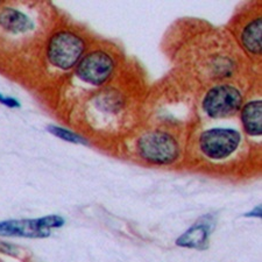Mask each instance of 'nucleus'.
Listing matches in <instances>:
<instances>
[{"label":"nucleus","instance_id":"1","mask_svg":"<svg viewBox=\"0 0 262 262\" xmlns=\"http://www.w3.org/2000/svg\"><path fill=\"white\" fill-rule=\"evenodd\" d=\"M85 46L76 34L67 31L54 34L48 45V60L62 70H69L81 61Z\"/></svg>","mask_w":262,"mask_h":262},{"label":"nucleus","instance_id":"8","mask_svg":"<svg viewBox=\"0 0 262 262\" xmlns=\"http://www.w3.org/2000/svg\"><path fill=\"white\" fill-rule=\"evenodd\" d=\"M0 26L13 34L26 33L34 28L33 21L23 12L16 11L14 8H5L0 12Z\"/></svg>","mask_w":262,"mask_h":262},{"label":"nucleus","instance_id":"6","mask_svg":"<svg viewBox=\"0 0 262 262\" xmlns=\"http://www.w3.org/2000/svg\"><path fill=\"white\" fill-rule=\"evenodd\" d=\"M115 63L112 57L105 52H94L88 54L77 63L78 77L92 85H101L111 76Z\"/></svg>","mask_w":262,"mask_h":262},{"label":"nucleus","instance_id":"4","mask_svg":"<svg viewBox=\"0 0 262 262\" xmlns=\"http://www.w3.org/2000/svg\"><path fill=\"white\" fill-rule=\"evenodd\" d=\"M242 142V135L232 128H211L202 133L200 146L212 160H223L233 154Z\"/></svg>","mask_w":262,"mask_h":262},{"label":"nucleus","instance_id":"7","mask_svg":"<svg viewBox=\"0 0 262 262\" xmlns=\"http://www.w3.org/2000/svg\"><path fill=\"white\" fill-rule=\"evenodd\" d=\"M211 231V224L206 222H198L195 225L185 231L180 238H177L176 245L180 247L205 249L208 247L209 235Z\"/></svg>","mask_w":262,"mask_h":262},{"label":"nucleus","instance_id":"11","mask_svg":"<svg viewBox=\"0 0 262 262\" xmlns=\"http://www.w3.org/2000/svg\"><path fill=\"white\" fill-rule=\"evenodd\" d=\"M47 129L50 134H53L55 137L60 138L64 141L71 142V143H84V145H86L85 140H84L82 137H79V135L70 132V130H68L66 128L58 127V126H55V125H49Z\"/></svg>","mask_w":262,"mask_h":262},{"label":"nucleus","instance_id":"3","mask_svg":"<svg viewBox=\"0 0 262 262\" xmlns=\"http://www.w3.org/2000/svg\"><path fill=\"white\" fill-rule=\"evenodd\" d=\"M138 151L142 159L155 164H169L179 158V145L170 134L150 132L143 134L138 141Z\"/></svg>","mask_w":262,"mask_h":262},{"label":"nucleus","instance_id":"12","mask_svg":"<svg viewBox=\"0 0 262 262\" xmlns=\"http://www.w3.org/2000/svg\"><path fill=\"white\" fill-rule=\"evenodd\" d=\"M0 103H2L3 105H5V106H7V107H11V108H15V107L20 106L18 100L12 98V97L4 96L2 94H0Z\"/></svg>","mask_w":262,"mask_h":262},{"label":"nucleus","instance_id":"13","mask_svg":"<svg viewBox=\"0 0 262 262\" xmlns=\"http://www.w3.org/2000/svg\"><path fill=\"white\" fill-rule=\"evenodd\" d=\"M245 217H256V218H261V206H256V208L245 214Z\"/></svg>","mask_w":262,"mask_h":262},{"label":"nucleus","instance_id":"9","mask_svg":"<svg viewBox=\"0 0 262 262\" xmlns=\"http://www.w3.org/2000/svg\"><path fill=\"white\" fill-rule=\"evenodd\" d=\"M242 120L248 134L260 135L262 133V101L254 100L245 105Z\"/></svg>","mask_w":262,"mask_h":262},{"label":"nucleus","instance_id":"2","mask_svg":"<svg viewBox=\"0 0 262 262\" xmlns=\"http://www.w3.org/2000/svg\"><path fill=\"white\" fill-rule=\"evenodd\" d=\"M61 215L52 214L37 219H12L0 222V236H20V238H48L50 230L64 225Z\"/></svg>","mask_w":262,"mask_h":262},{"label":"nucleus","instance_id":"10","mask_svg":"<svg viewBox=\"0 0 262 262\" xmlns=\"http://www.w3.org/2000/svg\"><path fill=\"white\" fill-rule=\"evenodd\" d=\"M262 21L256 19L247 25V27L243 32V43L247 50L251 53H261V34H262Z\"/></svg>","mask_w":262,"mask_h":262},{"label":"nucleus","instance_id":"5","mask_svg":"<svg viewBox=\"0 0 262 262\" xmlns=\"http://www.w3.org/2000/svg\"><path fill=\"white\" fill-rule=\"evenodd\" d=\"M243 97L238 89L231 85H218L206 94L203 108L211 118L233 116L242 108Z\"/></svg>","mask_w":262,"mask_h":262}]
</instances>
